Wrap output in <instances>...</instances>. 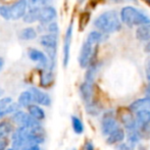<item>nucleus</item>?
Listing matches in <instances>:
<instances>
[{
	"mask_svg": "<svg viewBox=\"0 0 150 150\" xmlns=\"http://www.w3.org/2000/svg\"><path fill=\"white\" fill-rule=\"evenodd\" d=\"M94 26L102 33H115L122 28V20L115 10H108L101 13L94 21Z\"/></svg>",
	"mask_w": 150,
	"mask_h": 150,
	"instance_id": "nucleus-1",
	"label": "nucleus"
},
{
	"mask_svg": "<svg viewBox=\"0 0 150 150\" xmlns=\"http://www.w3.org/2000/svg\"><path fill=\"white\" fill-rule=\"evenodd\" d=\"M120 20L126 26L135 27L150 24V18L146 13L137 9L134 6H126L120 11Z\"/></svg>",
	"mask_w": 150,
	"mask_h": 150,
	"instance_id": "nucleus-2",
	"label": "nucleus"
},
{
	"mask_svg": "<svg viewBox=\"0 0 150 150\" xmlns=\"http://www.w3.org/2000/svg\"><path fill=\"white\" fill-rule=\"evenodd\" d=\"M57 34L50 33L43 35L40 38V43L46 49L48 57L50 59V69H53L55 67V58H56V47H57Z\"/></svg>",
	"mask_w": 150,
	"mask_h": 150,
	"instance_id": "nucleus-3",
	"label": "nucleus"
},
{
	"mask_svg": "<svg viewBox=\"0 0 150 150\" xmlns=\"http://www.w3.org/2000/svg\"><path fill=\"white\" fill-rule=\"evenodd\" d=\"M97 46L98 45H95V44H92L88 41H85V43L82 46L79 55L80 67L84 69V67H88L91 63H93L92 61L94 59L97 52Z\"/></svg>",
	"mask_w": 150,
	"mask_h": 150,
	"instance_id": "nucleus-4",
	"label": "nucleus"
},
{
	"mask_svg": "<svg viewBox=\"0 0 150 150\" xmlns=\"http://www.w3.org/2000/svg\"><path fill=\"white\" fill-rule=\"evenodd\" d=\"M31 135V129L25 128V127H20L16 130L11 137L12 147L14 149H21L27 146L29 143Z\"/></svg>",
	"mask_w": 150,
	"mask_h": 150,
	"instance_id": "nucleus-5",
	"label": "nucleus"
},
{
	"mask_svg": "<svg viewBox=\"0 0 150 150\" xmlns=\"http://www.w3.org/2000/svg\"><path fill=\"white\" fill-rule=\"evenodd\" d=\"M117 128H119V122H117V120L115 115V112L110 110L108 112L104 113L102 120H101V133L107 137L113 131L117 130Z\"/></svg>",
	"mask_w": 150,
	"mask_h": 150,
	"instance_id": "nucleus-6",
	"label": "nucleus"
},
{
	"mask_svg": "<svg viewBox=\"0 0 150 150\" xmlns=\"http://www.w3.org/2000/svg\"><path fill=\"white\" fill-rule=\"evenodd\" d=\"M12 119H13L14 122H16L20 127L32 129L39 126V120L34 119L30 113H26L25 111H16L12 115Z\"/></svg>",
	"mask_w": 150,
	"mask_h": 150,
	"instance_id": "nucleus-7",
	"label": "nucleus"
},
{
	"mask_svg": "<svg viewBox=\"0 0 150 150\" xmlns=\"http://www.w3.org/2000/svg\"><path fill=\"white\" fill-rule=\"evenodd\" d=\"M73 30H74V24L73 21L67 27V32L64 36V42H63V67H67L69 61V52H71V39H73Z\"/></svg>",
	"mask_w": 150,
	"mask_h": 150,
	"instance_id": "nucleus-8",
	"label": "nucleus"
},
{
	"mask_svg": "<svg viewBox=\"0 0 150 150\" xmlns=\"http://www.w3.org/2000/svg\"><path fill=\"white\" fill-rule=\"evenodd\" d=\"M120 120L122 122L124 128L127 130V132L129 131H134V130H139L138 122H137L136 117L133 115L132 111L129 110L122 111L120 113Z\"/></svg>",
	"mask_w": 150,
	"mask_h": 150,
	"instance_id": "nucleus-9",
	"label": "nucleus"
},
{
	"mask_svg": "<svg viewBox=\"0 0 150 150\" xmlns=\"http://www.w3.org/2000/svg\"><path fill=\"white\" fill-rule=\"evenodd\" d=\"M28 1L27 0H18L12 5H10V12H11V20H18L24 18L27 13Z\"/></svg>",
	"mask_w": 150,
	"mask_h": 150,
	"instance_id": "nucleus-10",
	"label": "nucleus"
},
{
	"mask_svg": "<svg viewBox=\"0 0 150 150\" xmlns=\"http://www.w3.org/2000/svg\"><path fill=\"white\" fill-rule=\"evenodd\" d=\"M28 54H29V57H30L32 60L38 62L42 67H44V69L49 67V69H50V67H51V64H50V59H49V57H47V56L45 55V53H43L42 51L37 50V49H30ZM50 71H51V69H50Z\"/></svg>",
	"mask_w": 150,
	"mask_h": 150,
	"instance_id": "nucleus-11",
	"label": "nucleus"
},
{
	"mask_svg": "<svg viewBox=\"0 0 150 150\" xmlns=\"http://www.w3.org/2000/svg\"><path fill=\"white\" fill-rule=\"evenodd\" d=\"M56 18V10L52 6H44L40 8L39 11V22L43 25L52 23Z\"/></svg>",
	"mask_w": 150,
	"mask_h": 150,
	"instance_id": "nucleus-12",
	"label": "nucleus"
},
{
	"mask_svg": "<svg viewBox=\"0 0 150 150\" xmlns=\"http://www.w3.org/2000/svg\"><path fill=\"white\" fill-rule=\"evenodd\" d=\"M31 92L33 94L34 101L37 102L39 105H44V106H49L50 103H51V99H50L49 95L46 94L45 92L39 90L38 88H31Z\"/></svg>",
	"mask_w": 150,
	"mask_h": 150,
	"instance_id": "nucleus-13",
	"label": "nucleus"
},
{
	"mask_svg": "<svg viewBox=\"0 0 150 150\" xmlns=\"http://www.w3.org/2000/svg\"><path fill=\"white\" fill-rule=\"evenodd\" d=\"M80 95L85 104L93 101V83L85 81L80 86Z\"/></svg>",
	"mask_w": 150,
	"mask_h": 150,
	"instance_id": "nucleus-14",
	"label": "nucleus"
},
{
	"mask_svg": "<svg viewBox=\"0 0 150 150\" xmlns=\"http://www.w3.org/2000/svg\"><path fill=\"white\" fill-rule=\"evenodd\" d=\"M129 109L132 112L136 113L137 111L142 110V109H150V100L147 97L141 99H137L134 102H132L129 105Z\"/></svg>",
	"mask_w": 150,
	"mask_h": 150,
	"instance_id": "nucleus-15",
	"label": "nucleus"
},
{
	"mask_svg": "<svg viewBox=\"0 0 150 150\" xmlns=\"http://www.w3.org/2000/svg\"><path fill=\"white\" fill-rule=\"evenodd\" d=\"M136 120L138 122L139 129L150 125V109H142L136 112Z\"/></svg>",
	"mask_w": 150,
	"mask_h": 150,
	"instance_id": "nucleus-16",
	"label": "nucleus"
},
{
	"mask_svg": "<svg viewBox=\"0 0 150 150\" xmlns=\"http://www.w3.org/2000/svg\"><path fill=\"white\" fill-rule=\"evenodd\" d=\"M125 137H126V135H125L124 130L120 128H117V130H115L111 134H109L108 136H107L106 142H107V144H109V145L117 144V143H120L124 140Z\"/></svg>",
	"mask_w": 150,
	"mask_h": 150,
	"instance_id": "nucleus-17",
	"label": "nucleus"
},
{
	"mask_svg": "<svg viewBox=\"0 0 150 150\" xmlns=\"http://www.w3.org/2000/svg\"><path fill=\"white\" fill-rule=\"evenodd\" d=\"M106 39H107V34L102 33L100 31H93L88 35L86 41L90 42L92 44H95V45H98L99 43L104 42Z\"/></svg>",
	"mask_w": 150,
	"mask_h": 150,
	"instance_id": "nucleus-18",
	"label": "nucleus"
},
{
	"mask_svg": "<svg viewBox=\"0 0 150 150\" xmlns=\"http://www.w3.org/2000/svg\"><path fill=\"white\" fill-rule=\"evenodd\" d=\"M136 37L140 41H150V24L139 26L136 31Z\"/></svg>",
	"mask_w": 150,
	"mask_h": 150,
	"instance_id": "nucleus-19",
	"label": "nucleus"
},
{
	"mask_svg": "<svg viewBox=\"0 0 150 150\" xmlns=\"http://www.w3.org/2000/svg\"><path fill=\"white\" fill-rule=\"evenodd\" d=\"M99 69H100V64L99 63H91L88 67L87 71H86L85 81L90 82V83H94L95 78H96Z\"/></svg>",
	"mask_w": 150,
	"mask_h": 150,
	"instance_id": "nucleus-20",
	"label": "nucleus"
},
{
	"mask_svg": "<svg viewBox=\"0 0 150 150\" xmlns=\"http://www.w3.org/2000/svg\"><path fill=\"white\" fill-rule=\"evenodd\" d=\"M34 101L33 94H32L31 91H25L18 97V104L21 107H29L31 105V103Z\"/></svg>",
	"mask_w": 150,
	"mask_h": 150,
	"instance_id": "nucleus-21",
	"label": "nucleus"
},
{
	"mask_svg": "<svg viewBox=\"0 0 150 150\" xmlns=\"http://www.w3.org/2000/svg\"><path fill=\"white\" fill-rule=\"evenodd\" d=\"M127 140L128 143L135 148L136 145L140 142L141 140V133L139 132V130H134V131H129L127 133Z\"/></svg>",
	"mask_w": 150,
	"mask_h": 150,
	"instance_id": "nucleus-22",
	"label": "nucleus"
},
{
	"mask_svg": "<svg viewBox=\"0 0 150 150\" xmlns=\"http://www.w3.org/2000/svg\"><path fill=\"white\" fill-rule=\"evenodd\" d=\"M29 108V113L34 117V119L38 120H42L45 119V112L44 110L39 106V105H33L31 104Z\"/></svg>",
	"mask_w": 150,
	"mask_h": 150,
	"instance_id": "nucleus-23",
	"label": "nucleus"
},
{
	"mask_svg": "<svg viewBox=\"0 0 150 150\" xmlns=\"http://www.w3.org/2000/svg\"><path fill=\"white\" fill-rule=\"evenodd\" d=\"M53 83V74L50 71H45L41 73V77H40V84L43 87H48Z\"/></svg>",
	"mask_w": 150,
	"mask_h": 150,
	"instance_id": "nucleus-24",
	"label": "nucleus"
},
{
	"mask_svg": "<svg viewBox=\"0 0 150 150\" xmlns=\"http://www.w3.org/2000/svg\"><path fill=\"white\" fill-rule=\"evenodd\" d=\"M85 106L87 113H89L90 115H93V117L100 115V112L102 111V107L97 102H95V101H92V102L88 103V104H85Z\"/></svg>",
	"mask_w": 150,
	"mask_h": 150,
	"instance_id": "nucleus-25",
	"label": "nucleus"
},
{
	"mask_svg": "<svg viewBox=\"0 0 150 150\" xmlns=\"http://www.w3.org/2000/svg\"><path fill=\"white\" fill-rule=\"evenodd\" d=\"M39 9H29V11L25 14L24 22L27 24H33V23L39 21Z\"/></svg>",
	"mask_w": 150,
	"mask_h": 150,
	"instance_id": "nucleus-26",
	"label": "nucleus"
},
{
	"mask_svg": "<svg viewBox=\"0 0 150 150\" xmlns=\"http://www.w3.org/2000/svg\"><path fill=\"white\" fill-rule=\"evenodd\" d=\"M37 37V32L33 28H26L20 33V38L23 40H34Z\"/></svg>",
	"mask_w": 150,
	"mask_h": 150,
	"instance_id": "nucleus-27",
	"label": "nucleus"
},
{
	"mask_svg": "<svg viewBox=\"0 0 150 150\" xmlns=\"http://www.w3.org/2000/svg\"><path fill=\"white\" fill-rule=\"evenodd\" d=\"M52 0H28V6L30 9H39L44 6H47Z\"/></svg>",
	"mask_w": 150,
	"mask_h": 150,
	"instance_id": "nucleus-28",
	"label": "nucleus"
},
{
	"mask_svg": "<svg viewBox=\"0 0 150 150\" xmlns=\"http://www.w3.org/2000/svg\"><path fill=\"white\" fill-rule=\"evenodd\" d=\"M71 125H73V129H74V132L76 134H82L84 132V125L82 122V120L79 119L78 117L76 115H73L71 117Z\"/></svg>",
	"mask_w": 150,
	"mask_h": 150,
	"instance_id": "nucleus-29",
	"label": "nucleus"
},
{
	"mask_svg": "<svg viewBox=\"0 0 150 150\" xmlns=\"http://www.w3.org/2000/svg\"><path fill=\"white\" fill-rule=\"evenodd\" d=\"M0 14L5 20H11V12H10V6L3 5L0 7Z\"/></svg>",
	"mask_w": 150,
	"mask_h": 150,
	"instance_id": "nucleus-30",
	"label": "nucleus"
},
{
	"mask_svg": "<svg viewBox=\"0 0 150 150\" xmlns=\"http://www.w3.org/2000/svg\"><path fill=\"white\" fill-rule=\"evenodd\" d=\"M46 30H47L49 33H55L57 34L58 33V26L56 23H49L47 24V27H46Z\"/></svg>",
	"mask_w": 150,
	"mask_h": 150,
	"instance_id": "nucleus-31",
	"label": "nucleus"
},
{
	"mask_svg": "<svg viewBox=\"0 0 150 150\" xmlns=\"http://www.w3.org/2000/svg\"><path fill=\"white\" fill-rule=\"evenodd\" d=\"M145 75L148 82H150V55L145 59Z\"/></svg>",
	"mask_w": 150,
	"mask_h": 150,
	"instance_id": "nucleus-32",
	"label": "nucleus"
},
{
	"mask_svg": "<svg viewBox=\"0 0 150 150\" xmlns=\"http://www.w3.org/2000/svg\"><path fill=\"white\" fill-rule=\"evenodd\" d=\"M117 150H134V147L131 146L129 143H120L115 146Z\"/></svg>",
	"mask_w": 150,
	"mask_h": 150,
	"instance_id": "nucleus-33",
	"label": "nucleus"
},
{
	"mask_svg": "<svg viewBox=\"0 0 150 150\" xmlns=\"http://www.w3.org/2000/svg\"><path fill=\"white\" fill-rule=\"evenodd\" d=\"M8 142L6 137H0V150H5Z\"/></svg>",
	"mask_w": 150,
	"mask_h": 150,
	"instance_id": "nucleus-34",
	"label": "nucleus"
},
{
	"mask_svg": "<svg viewBox=\"0 0 150 150\" xmlns=\"http://www.w3.org/2000/svg\"><path fill=\"white\" fill-rule=\"evenodd\" d=\"M23 150H40V147L38 144H32V145H27L25 146Z\"/></svg>",
	"mask_w": 150,
	"mask_h": 150,
	"instance_id": "nucleus-35",
	"label": "nucleus"
},
{
	"mask_svg": "<svg viewBox=\"0 0 150 150\" xmlns=\"http://www.w3.org/2000/svg\"><path fill=\"white\" fill-rule=\"evenodd\" d=\"M84 149L85 150H94V145L91 141H87L85 143V146H84Z\"/></svg>",
	"mask_w": 150,
	"mask_h": 150,
	"instance_id": "nucleus-36",
	"label": "nucleus"
},
{
	"mask_svg": "<svg viewBox=\"0 0 150 150\" xmlns=\"http://www.w3.org/2000/svg\"><path fill=\"white\" fill-rule=\"evenodd\" d=\"M145 97H147L150 100V83L147 85V87L145 88Z\"/></svg>",
	"mask_w": 150,
	"mask_h": 150,
	"instance_id": "nucleus-37",
	"label": "nucleus"
},
{
	"mask_svg": "<svg viewBox=\"0 0 150 150\" xmlns=\"http://www.w3.org/2000/svg\"><path fill=\"white\" fill-rule=\"evenodd\" d=\"M145 51L150 53V41L146 44V46H145Z\"/></svg>",
	"mask_w": 150,
	"mask_h": 150,
	"instance_id": "nucleus-38",
	"label": "nucleus"
},
{
	"mask_svg": "<svg viewBox=\"0 0 150 150\" xmlns=\"http://www.w3.org/2000/svg\"><path fill=\"white\" fill-rule=\"evenodd\" d=\"M131 1H136V0H115V2H131Z\"/></svg>",
	"mask_w": 150,
	"mask_h": 150,
	"instance_id": "nucleus-39",
	"label": "nucleus"
},
{
	"mask_svg": "<svg viewBox=\"0 0 150 150\" xmlns=\"http://www.w3.org/2000/svg\"><path fill=\"white\" fill-rule=\"evenodd\" d=\"M2 67H3V60H2V58L0 57V71H1Z\"/></svg>",
	"mask_w": 150,
	"mask_h": 150,
	"instance_id": "nucleus-40",
	"label": "nucleus"
},
{
	"mask_svg": "<svg viewBox=\"0 0 150 150\" xmlns=\"http://www.w3.org/2000/svg\"><path fill=\"white\" fill-rule=\"evenodd\" d=\"M3 94V90L1 89V88H0V97H1V95Z\"/></svg>",
	"mask_w": 150,
	"mask_h": 150,
	"instance_id": "nucleus-41",
	"label": "nucleus"
},
{
	"mask_svg": "<svg viewBox=\"0 0 150 150\" xmlns=\"http://www.w3.org/2000/svg\"><path fill=\"white\" fill-rule=\"evenodd\" d=\"M85 1V0H78V2H79V3H82V2H84Z\"/></svg>",
	"mask_w": 150,
	"mask_h": 150,
	"instance_id": "nucleus-42",
	"label": "nucleus"
},
{
	"mask_svg": "<svg viewBox=\"0 0 150 150\" xmlns=\"http://www.w3.org/2000/svg\"><path fill=\"white\" fill-rule=\"evenodd\" d=\"M145 1H146L147 4H149V5H150V0H145Z\"/></svg>",
	"mask_w": 150,
	"mask_h": 150,
	"instance_id": "nucleus-43",
	"label": "nucleus"
},
{
	"mask_svg": "<svg viewBox=\"0 0 150 150\" xmlns=\"http://www.w3.org/2000/svg\"><path fill=\"white\" fill-rule=\"evenodd\" d=\"M6 150H16V149H6Z\"/></svg>",
	"mask_w": 150,
	"mask_h": 150,
	"instance_id": "nucleus-44",
	"label": "nucleus"
},
{
	"mask_svg": "<svg viewBox=\"0 0 150 150\" xmlns=\"http://www.w3.org/2000/svg\"><path fill=\"white\" fill-rule=\"evenodd\" d=\"M71 150H76V149H71Z\"/></svg>",
	"mask_w": 150,
	"mask_h": 150,
	"instance_id": "nucleus-45",
	"label": "nucleus"
},
{
	"mask_svg": "<svg viewBox=\"0 0 150 150\" xmlns=\"http://www.w3.org/2000/svg\"><path fill=\"white\" fill-rule=\"evenodd\" d=\"M142 150H144V149H142Z\"/></svg>",
	"mask_w": 150,
	"mask_h": 150,
	"instance_id": "nucleus-46",
	"label": "nucleus"
}]
</instances>
